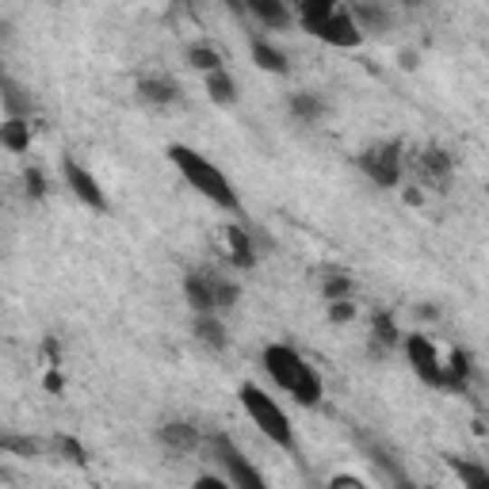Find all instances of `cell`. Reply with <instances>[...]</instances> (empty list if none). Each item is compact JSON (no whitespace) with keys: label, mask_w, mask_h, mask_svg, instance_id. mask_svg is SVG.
<instances>
[{"label":"cell","mask_w":489,"mask_h":489,"mask_svg":"<svg viewBox=\"0 0 489 489\" xmlns=\"http://www.w3.org/2000/svg\"><path fill=\"white\" fill-rule=\"evenodd\" d=\"M168 161L180 168V177L196 187L203 199H211L215 206H222V211H237V206H241L230 177H225L215 161H206L203 153H196L191 146H168Z\"/></svg>","instance_id":"obj_1"},{"label":"cell","mask_w":489,"mask_h":489,"mask_svg":"<svg viewBox=\"0 0 489 489\" xmlns=\"http://www.w3.org/2000/svg\"><path fill=\"white\" fill-rule=\"evenodd\" d=\"M264 371L275 379L279 390H287L299 406H318L321 401V379L318 371L287 344H268L264 348Z\"/></svg>","instance_id":"obj_2"},{"label":"cell","mask_w":489,"mask_h":489,"mask_svg":"<svg viewBox=\"0 0 489 489\" xmlns=\"http://www.w3.org/2000/svg\"><path fill=\"white\" fill-rule=\"evenodd\" d=\"M299 20H302V27L313 34V39H321L329 46L352 50V46L363 43V31L356 24L352 8L329 5V0H306V5L299 8Z\"/></svg>","instance_id":"obj_3"},{"label":"cell","mask_w":489,"mask_h":489,"mask_svg":"<svg viewBox=\"0 0 489 489\" xmlns=\"http://www.w3.org/2000/svg\"><path fill=\"white\" fill-rule=\"evenodd\" d=\"M237 398H241L244 413L253 417V425H256L260 432H264L275 447H294L291 417L283 413V406H279V401H275L272 394H264L260 387H253V382H244V387L237 390Z\"/></svg>","instance_id":"obj_4"},{"label":"cell","mask_w":489,"mask_h":489,"mask_svg":"<svg viewBox=\"0 0 489 489\" xmlns=\"http://www.w3.org/2000/svg\"><path fill=\"white\" fill-rule=\"evenodd\" d=\"M360 168L375 187H398L401 180V142H375L360 153Z\"/></svg>","instance_id":"obj_5"},{"label":"cell","mask_w":489,"mask_h":489,"mask_svg":"<svg viewBox=\"0 0 489 489\" xmlns=\"http://www.w3.org/2000/svg\"><path fill=\"white\" fill-rule=\"evenodd\" d=\"M211 451H215V459H218V466L225 470V478H230L234 489H268V482L260 478V470L230 444V436H215Z\"/></svg>","instance_id":"obj_6"},{"label":"cell","mask_w":489,"mask_h":489,"mask_svg":"<svg viewBox=\"0 0 489 489\" xmlns=\"http://www.w3.org/2000/svg\"><path fill=\"white\" fill-rule=\"evenodd\" d=\"M406 360L413 367V375L428 382V387H447V375H444V360L436 352V344L425 333H409L406 337Z\"/></svg>","instance_id":"obj_7"},{"label":"cell","mask_w":489,"mask_h":489,"mask_svg":"<svg viewBox=\"0 0 489 489\" xmlns=\"http://www.w3.org/2000/svg\"><path fill=\"white\" fill-rule=\"evenodd\" d=\"M62 172H65V184H69V191L84 203V206H92V211H108V196H103V187L96 184V177L89 168H81L73 157H65L62 161Z\"/></svg>","instance_id":"obj_8"},{"label":"cell","mask_w":489,"mask_h":489,"mask_svg":"<svg viewBox=\"0 0 489 489\" xmlns=\"http://www.w3.org/2000/svg\"><path fill=\"white\" fill-rule=\"evenodd\" d=\"M417 168H421V184L425 187H447V180H451V153L447 149H440V146H428V149H421V161H417Z\"/></svg>","instance_id":"obj_9"},{"label":"cell","mask_w":489,"mask_h":489,"mask_svg":"<svg viewBox=\"0 0 489 489\" xmlns=\"http://www.w3.org/2000/svg\"><path fill=\"white\" fill-rule=\"evenodd\" d=\"M184 299L191 302L196 313H218L215 310V275H203V272L184 275Z\"/></svg>","instance_id":"obj_10"},{"label":"cell","mask_w":489,"mask_h":489,"mask_svg":"<svg viewBox=\"0 0 489 489\" xmlns=\"http://www.w3.org/2000/svg\"><path fill=\"white\" fill-rule=\"evenodd\" d=\"M157 440H161L168 451H177V455H184V451H196L199 432L191 428L187 421H168V425L157 428Z\"/></svg>","instance_id":"obj_11"},{"label":"cell","mask_w":489,"mask_h":489,"mask_svg":"<svg viewBox=\"0 0 489 489\" xmlns=\"http://www.w3.org/2000/svg\"><path fill=\"white\" fill-rule=\"evenodd\" d=\"M138 96H142L146 103H153V108H168V103L180 100V89L168 77H142L138 81Z\"/></svg>","instance_id":"obj_12"},{"label":"cell","mask_w":489,"mask_h":489,"mask_svg":"<svg viewBox=\"0 0 489 489\" xmlns=\"http://www.w3.org/2000/svg\"><path fill=\"white\" fill-rule=\"evenodd\" d=\"M225 241H230V264L249 272L256 264V249H253L249 230H244V225H230V230H225Z\"/></svg>","instance_id":"obj_13"},{"label":"cell","mask_w":489,"mask_h":489,"mask_svg":"<svg viewBox=\"0 0 489 489\" xmlns=\"http://www.w3.org/2000/svg\"><path fill=\"white\" fill-rule=\"evenodd\" d=\"M253 62H256V69H264V73H275V77H283L287 69H291L287 54H283V50H279L275 43H268V39H253Z\"/></svg>","instance_id":"obj_14"},{"label":"cell","mask_w":489,"mask_h":489,"mask_svg":"<svg viewBox=\"0 0 489 489\" xmlns=\"http://www.w3.org/2000/svg\"><path fill=\"white\" fill-rule=\"evenodd\" d=\"M398 340H401V333H398V325H394L390 313H375V318H371V348H375V352L379 356L394 352Z\"/></svg>","instance_id":"obj_15"},{"label":"cell","mask_w":489,"mask_h":489,"mask_svg":"<svg viewBox=\"0 0 489 489\" xmlns=\"http://www.w3.org/2000/svg\"><path fill=\"white\" fill-rule=\"evenodd\" d=\"M447 466L463 482V489H489V466H482L475 459H447Z\"/></svg>","instance_id":"obj_16"},{"label":"cell","mask_w":489,"mask_h":489,"mask_svg":"<svg viewBox=\"0 0 489 489\" xmlns=\"http://www.w3.org/2000/svg\"><path fill=\"white\" fill-rule=\"evenodd\" d=\"M196 337H199V344L215 348V352H222V348L230 344V337H225V325L218 321V313H199V318H196Z\"/></svg>","instance_id":"obj_17"},{"label":"cell","mask_w":489,"mask_h":489,"mask_svg":"<svg viewBox=\"0 0 489 489\" xmlns=\"http://www.w3.org/2000/svg\"><path fill=\"white\" fill-rule=\"evenodd\" d=\"M444 375H447V390H466L470 375H475V367H470V356L455 348V352L447 356V363H444Z\"/></svg>","instance_id":"obj_18"},{"label":"cell","mask_w":489,"mask_h":489,"mask_svg":"<svg viewBox=\"0 0 489 489\" xmlns=\"http://www.w3.org/2000/svg\"><path fill=\"white\" fill-rule=\"evenodd\" d=\"M244 12H253L260 24H268V27H287V8L279 5V0H244Z\"/></svg>","instance_id":"obj_19"},{"label":"cell","mask_w":489,"mask_h":489,"mask_svg":"<svg viewBox=\"0 0 489 489\" xmlns=\"http://www.w3.org/2000/svg\"><path fill=\"white\" fill-rule=\"evenodd\" d=\"M187 62L199 69V73H222V54L211 46V43H196V46H187Z\"/></svg>","instance_id":"obj_20"},{"label":"cell","mask_w":489,"mask_h":489,"mask_svg":"<svg viewBox=\"0 0 489 489\" xmlns=\"http://www.w3.org/2000/svg\"><path fill=\"white\" fill-rule=\"evenodd\" d=\"M0 142H5L12 153H24L31 146V122L27 119H8L0 127Z\"/></svg>","instance_id":"obj_21"},{"label":"cell","mask_w":489,"mask_h":489,"mask_svg":"<svg viewBox=\"0 0 489 489\" xmlns=\"http://www.w3.org/2000/svg\"><path fill=\"white\" fill-rule=\"evenodd\" d=\"M291 111H294V119H299V122H318L325 115V100L318 92H299L291 100Z\"/></svg>","instance_id":"obj_22"},{"label":"cell","mask_w":489,"mask_h":489,"mask_svg":"<svg viewBox=\"0 0 489 489\" xmlns=\"http://www.w3.org/2000/svg\"><path fill=\"white\" fill-rule=\"evenodd\" d=\"M206 96H211L215 103H222V108H230V103L237 100V89H234V81H230V73H211L206 77Z\"/></svg>","instance_id":"obj_23"},{"label":"cell","mask_w":489,"mask_h":489,"mask_svg":"<svg viewBox=\"0 0 489 489\" xmlns=\"http://www.w3.org/2000/svg\"><path fill=\"white\" fill-rule=\"evenodd\" d=\"M352 15H356L360 31H387V24H390V12L379 5H360V8H352Z\"/></svg>","instance_id":"obj_24"},{"label":"cell","mask_w":489,"mask_h":489,"mask_svg":"<svg viewBox=\"0 0 489 489\" xmlns=\"http://www.w3.org/2000/svg\"><path fill=\"white\" fill-rule=\"evenodd\" d=\"M237 283H230V279H218L215 275V310L218 313H230L234 306H237Z\"/></svg>","instance_id":"obj_25"},{"label":"cell","mask_w":489,"mask_h":489,"mask_svg":"<svg viewBox=\"0 0 489 489\" xmlns=\"http://www.w3.org/2000/svg\"><path fill=\"white\" fill-rule=\"evenodd\" d=\"M54 447H58V455H65L69 463H84V459H89V455H84V447L73 440V436H58Z\"/></svg>","instance_id":"obj_26"},{"label":"cell","mask_w":489,"mask_h":489,"mask_svg":"<svg viewBox=\"0 0 489 489\" xmlns=\"http://www.w3.org/2000/svg\"><path fill=\"white\" fill-rule=\"evenodd\" d=\"M348 291H352V283H348L344 275H329V279H325V299H329V302H344Z\"/></svg>","instance_id":"obj_27"},{"label":"cell","mask_w":489,"mask_h":489,"mask_svg":"<svg viewBox=\"0 0 489 489\" xmlns=\"http://www.w3.org/2000/svg\"><path fill=\"white\" fill-rule=\"evenodd\" d=\"M24 184H27V196H31V199H43V196H46V177H43L39 168H27Z\"/></svg>","instance_id":"obj_28"},{"label":"cell","mask_w":489,"mask_h":489,"mask_svg":"<svg viewBox=\"0 0 489 489\" xmlns=\"http://www.w3.org/2000/svg\"><path fill=\"white\" fill-rule=\"evenodd\" d=\"M356 318V306L352 302H333V306H329V321H352Z\"/></svg>","instance_id":"obj_29"},{"label":"cell","mask_w":489,"mask_h":489,"mask_svg":"<svg viewBox=\"0 0 489 489\" xmlns=\"http://www.w3.org/2000/svg\"><path fill=\"white\" fill-rule=\"evenodd\" d=\"M196 489H234V485H230V478H218V475H203V478L196 482Z\"/></svg>","instance_id":"obj_30"},{"label":"cell","mask_w":489,"mask_h":489,"mask_svg":"<svg viewBox=\"0 0 489 489\" xmlns=\"http://www.w3.org/2000/svg\"><path fill=\"white\" fill-rule=\"evenodd\" d=\"M329 489H367L360 478H352V475H337L333 482H329Z\"/></svg>","instance_id":"obj_31"},{"label":"cell","mask_w":489,"mask_h":489,"mask_svg":"<svg viewBox=\"0 0 489 489\" xmlns=\"http://www.w3.org/2000/svg\"><path fill=\"white\" fill-rule=\"evenodd\" d=\"M5 447L8 451H24V455H34V451H39V444H34V440H5Z\"/></svg>","instance_id":"obj_32"},{"label":"cell","mask_w":489,"mask_h":489,"mask_svg":"<svg viewBox=\"0 0 489 489\" xmlns=\"http://www.w3.org/2000/svg\"><path fill=\"white\" fill-rule=\"evenodd\" d=\"M46 390H62V375H58V371L46 375Z\"/></svg>","instance_id":"obj_33"}]
</instances>
